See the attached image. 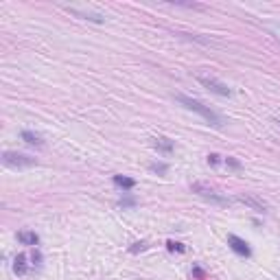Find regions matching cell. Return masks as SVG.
<instances>
[{
  "instance_id": "6da1fadb",
  "label": "cell",
  "mask_w": 280,
  "mask_h": 280,
  "mask_svg": "<svg viewBox=\"0 0 280 280\" xmlns=\"http://www.w3.org/2000/svg\"><path fill=\"white\" fill-rule=\"evenodd\" d=\"M177 99V103H182L186 107V110H190V112H197L199 116H202L204 120H206L208 125H212V127H223L226 125V120H223V116L221 114H217L214 110H210L208 105H204L202 101H197V99H190V96H184V94H177L175 96Z\"/></svg>"
},
{
  "instance_id": "7a4b0ae2",
  "label": "cell",
  "mask_w": 280,
  "mask_h": 280,
  "mask_svg": "<svg viewBox=\"0 0 280 280\" xmlns=\"http://www.w3.org/2000/svg\"><path fill=\"white\" fill-rule=\"evenodd\" d=\"M2 164L9 166V169H29V166L37 164V160L31 156H24V153H18V151H4Z\"/></svg>"
},
{
  "instance_id": "3957f363",
  "label": "cell",
  "mask_w": 280,
  "mask_h": 280,
  "mask_svg": "<svg viewBox=\"0 0 280 280\" xmlns=\"http://www.w3.org/2000/svg\"><path fill=\"white\" fill-rule=\"evenodd\" d=\"M190 190H193L195 195H199V197H204L206 202L217 204V206H228V204L232 202V199H228V197H223V195H219L217 190H212L210 186L202 184V182H195V184H190Z\"/></svg>"
},
{
  "instance_id": "277c9868",
  "label": "cell",
  "mask_w": 280,
  "mask_h": 280,
  "mask_svg": "<svg viewBox=\"0 0 280 280\" xmlns=\"http://www.w3.org/2000/svg\"><path fill=\"white\" fill-rule=\"evenodd\" d=\"M197 81L202 83L204 88H208L210 92H214V94H219V96H230V94H232V90L226 86V83L217 81V79H212V77H202V74H199V77H197Z\"/></svg>"
},
{
  "instance_id": "5b68a950",
  "label": "cell",
  "mask_w": 280,
  "mask_h": 280,
  "mask_svg": "<svg viewBox=\"0 0 280 280\" xmlns=\"http://www.w3.org/2000/svg\"><path fill=\"white\" fill-rule=\"evenodd\" d=\"M228 245H230L232 250H234L239 256H245V258H250V256H252L250 245H247V241H243L241 236H236V234H228Z\"/></svg>"
},
{
  "instance_id": "8992f818",
  "label": "cell",
  "mask_w": 280,
  "mask_h": 280,
  "mask_svg": "<svg viewBox=\"0 0 280 280\" xmlns=\"http://www.w3.org/2000/svg\"><path fill=\"white\" fill-rule=\"evenodd\" d=\"M68 13H72V16L77 18H83V20H90V22H103L105 16L103 13H96V11H86V9H77V7H66Z\"/></svg>"
},
{
  "instance_id": "52a82bcc",
  "label": "cell",
  "mask_w": 280,
  "mask_h": 280,
  "mask_svg": "<svg viewBox=\"0 0 280 280\" xmlns=\"http://www.w3.org/2000/svg\"><path fill=\"white\" fill-rule=\"evenodd\" d=\"M236 202L245 204V206H250L252 210H256V212H265V210H267V204L260 202V199H256V197H252V195H239Z\"/></svg>"
},
{
  "instance_id": "ba28073f",
  "label": "cell",
  "mask_w": 280,
  "mask_h": 280,
  "mask_svg": "<svg viewBox=\"0 0 280 280\" xmlns=\"http://www.w3.org/2000/svg\"><path fill=\"white\" fill-rule=\"evenodd\" d=\"M18 241H20L22 245L35 247L37 243H40V236H37L35 232H31V230H22V232H18Z\"/></svg>"
},
{
  "instance_id": "9c48e42d",
  "label": "cell",
  "mask_w": 280,
  "mask_h": 280,
  "mask_svg": "<svg viewBox=\"0 0 280 280\" xmlns=\"http://www.w3.org/2000/svg\"><path fill=\"white\" fill-rule=\"evenodd\" d=\"M20 136L26 144H31V147H42V144H44V140H42L40 134H33V132H29V129H24Z\"/></svg>"
},
{
  "instance_id": "30bf717a",
  "label": "cell",
  "mask_w": 280,
  "mask_h": 280,
  "mask_svg": "<svg viewBox=\"0 0 280 280\" xmlns=\"http://www.w3.org/2000/svg\"><path fill=\"white\" fill-rule=\"evenodd\" d=\"M26 269H29V265H26V256L24 254H18L16 258H13V272H16L18 276H24Z\"/></svg>"
},
{
  "instance_id": "8fae6325",
  "label": "cell",
  "mask_w": 280,
  "mask_h": 280,
  "mask_svg": "<svg viewBox=\"0 0 280 280\" xmlns=\"http://www.w3.org/2000/svg\"><path fill=\"white\" fill-rule=\"evenodd\" d=\"M112 182H114L118 188H123V190H132L134 186H136V182H134L132 177H125V175H114V177H112Z\"/></svg>"
},
{
  "instance_id": "7c38bea8",
  "label": "cell",
  "mask_w": 280,
  "mask_h": 280,
  "mask_svg": "<svg viewBox=\"0 0 280 280\" xmlns=\"http://www.w3.org/2000/svg\"><path fill=\"white\" fill-rule=\"evenodd\" d=\"M153 144H156V149H158V151H162V153H171V151H173V142H171L169 138H164V136H158L156 140H153Z\"/></svg>"
},
{
  "instance_id": "4fadbf2b",
  "label": "cell",
  "mask_w": 280,
  "mask_h": 280,
  "mask_svg": "<svg viewBox=\"0 0 280 280\" xmlns=\"http://www.w3.org/2000/svg\"><path fill=\"white\" fill-rule=\"evenodd\" d=\"M149 169H151V171H153V173H160V175H164V173H166V171H169V166H166V164H164V162H153V164H151V166H149Z\"/></svg>"
},
{
  "instance_id": "5bb4252c",
  "label": "cell",
  "mask_w": 280,
  "mask_h": 280,
  "mask_svg": "<svg viewBox=\"0 0 280 280\" xmlns=\"http://www.w3.org/2000/svg\"><path fill=\"white\" fill-rule=\"evenodd\" d=\"M166 245H169V250H171V252H175V250H177V252H186V247L182 245V243H175V241H169Z\"/></svg>"
},
{
  "instance_id": "9a60e30c",
  "label": "cell",
  "mask_w": 280,
  "mask_h": 280,
  "mask_svg": "<svg viewBox=\"0 0 280 280\" xmlns=\"http://www.w3.org/2000/svg\"><path fill=\"white\" fill-rule=\"evenodd\" d=\"M118 206H123V208H129V206H136V202H134V199H120L118 202Z\"/></svg>"
},
{
  "instance_id": "2e32d148",
  "label": "cell",
  "mask_w": 280,
  "mask_h": 280,
  "mask_svg": "<svg viewBox=\"0 0 280 280\" xmlns=\"http://www.w3.org/2000/svg\"><path fill=\"white\" fill-rule=\"evenodd\" d=\"M226 164H228V166H232V169H241V164L234 160V158H228V160H226Z\"/></svg>"
},
{
  "instance_id": "e0dca14e",
  "label": "cell",
  "mask_w": 280,
  "mask_h": 280,
  "mask_svg": "<svg viewBox=\"0 0 280 280\" xmlns=\"http://www.w3.org/2000/svg\"><path fill=\"white\" fill-rule=\"evenodd\" d=\"M217 162H219V156H217V153H210V156H208V164H217Z\"/></svg>"
},
{
  "instance_id": "ac0fdd59",
  "label": "cell",
  "mask_w": 280,
  "mask_h": 280,
  "mask_svg": "<svg viewBox=\"0 0 280 280\" xmlns=\"http://www.w3.org/2000/svg\"><path fill=\"white\" fill-rule=\"evenodd\" d=\"M147 247H149V245H147V243H144V241H142V243H136V245H134V247H132V252H138V250L142 252V250H147Z\"/></svg>"
},
{
  "instance_id": "d6986e66",
  "label": "cell",
  "mask_w": 280,
  "mask_h": 280,
  "mask_svg": "<svg viewBox=\"0 0 280 280\" xmlns=\"http://www.w3.org/2000/svg\"><path fill=\"white\" fill-rule=\"evenodd\" d=\"M276 123H278V125H280V118H278V120H276Z\"/></svg>"
}]
</instances>
